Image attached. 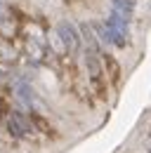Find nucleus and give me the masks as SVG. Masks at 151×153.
I'll return each mask as SVG.
<instances>
[{"label":"nucleus","mask_w":151,"mask_h":153,"mask_svg":"<svg viewBox=\"0 0 151 153\" xmlns=\"http://www.w3.org/2000/svg\"><path fill=\"white\" fill-rule=\"evenodd\" d=\"M85 68H87V80H90V85L94 87V92L99 97H104L106 92V73H104V68H102V59L97 52H85Z\"/></svg>","instance_id":"obj_1"},{"label":"nucleus","mask_w":151,"mask_h":153,"mask_svg":"<svg viewBox=\"0 0 151 153\" xmlns=\"http://www.w3.org/2000/svg\"><path fill=\"white\" fill-rule=\"evenodd\" d=\"M57 36L61 40V45L69 50V52H78V47H80V42H83V33H80V28H76L71 21L61 19L57 24Z\"/></svg>","instance_id":"obj_2"},{"label":"nucleus","mask_w":151,"mask_h":153,"mask_svg":"<svg viewBox=\"0 0 151 153\" xmlns=\"http://www.w3.org/2000/svg\"><path fill=\"white\" fill-rule=\"evenodd\" d=\"M102 59H104V64H106V73H109V78H111V82L118 87V85H120V64H118L109 52H104Z\"/></svg>","instance_id":"obj_3"},{"label":"nucleus","mask_w":151,"mask_h":153,"mask_svg":"<svg viewBox=\"0 0 151 153\" xmlns=\"http://www.w3.org/2000/svg\"><path fill=\"white\" fill-rule=\"evenodd\" d=\"M92 26V31H94V36L99 38V42L106 47V45H111V33H109V26H106V21L102 24V21H92L90 24Z\"/></svg>","instance_id":"obj_4"}]
</instances>
